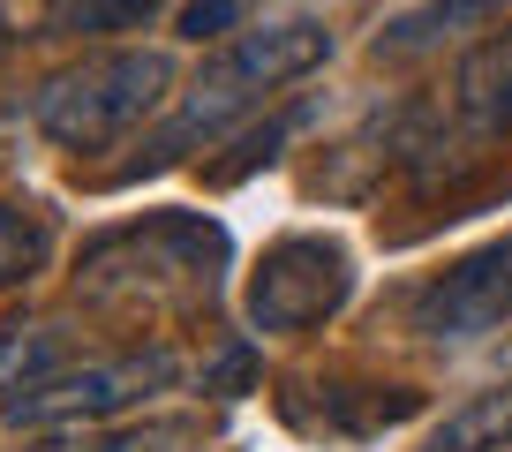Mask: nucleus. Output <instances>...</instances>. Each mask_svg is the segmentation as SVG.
Returning a JSON list of instances; mask_svg holds the SVG:
<instances>
[{
    "label": "nucleus",
    "mask_w": 512,
    "mask_h": 452,
    "mask_svg": "<svg viewBox=\"0 0 512 452\" xmlns=\"http://www.w3.org/2000/svg\"><path fill=\"white\" fill-rule=\"evenodd\" d=\"M324 61H332V31H324V23H309V16L249 23V31H234V38H226V46L174 91L166 121L136 144V159H128L113 181H144V174H159V166H181L189 151H211L219 136H234L249 113L272 106L279 91H294L302 76H317Z\"/></svg>",
    "instance_id": "obj_1"
},
{
    "label": "nucleus",
    "mask_w": 512,
    "mask_h": 452,
    "mask_svg": "<svg viewBox=\"0 0 512 452\" xmlns=\"http://www.w3.org/2000/svg\"><path fill=\"white\" fill-rule=\"evenodd\" d=\"M166 106H174V61L159 46H98L31 91V129L53 151L91 159V151L144 136Z\"/></svg>",
    "instance_id": "obj_2"
},
{
    "label": "nucleus",
    "mask_w": 512,
    "mask_h": 452,
    "mask_svg": "<svg viewBox=\"0 0 512 452\" xmlns=\"http://www.w3.org/2000/svg\"><path fill=\"white\" fill-rule=\"evenodd\" d=\"M181 377L174 347H128V355H98V362H61V370L31 377V385L0 392V422L16 430H76V422H113L128 407L159 400Z\"/></svg>",
    "instance_id": "obj_3"
},
{
    "label": "nucleus",
    "mask_w": 512,
    "mask_h": 452,
    "mask_svg": "<svg viewBox=\"0 0 512 452\" xmlns=\"http://www.w3.org/2000/svg\"><path fill=\"white\" fill-rule=\"evenodd\" d=\"M347 302H354V249L339 234H317V226H294V234L264 242V257L249 272V294H241L249 324L272 339L324 332Z\"/></svg>",
    "instance_id": "obj_4"
},
{
    "label": "nucleus",
    "mask_w": 512,
    "mask_h": 452,
    "mask_svg": "<svg viewBox=\"0 0 512 452\" xmlns=\"http://www.w3.org/2000/svg\"><path fill=\"white\" fill-rule=\"evenodd\" d=\"M445 106H452V129L437 121L430 136H422V129H415V113H407L400 166H407L415 181L445 174V159L460 166V159H482V151H505V144H512V31H505V23L460 53Z\"/></svg>",
    "instance_id": "obj_5"
},
{
    "label": "nucleus",
    "mask_w": 512,
    "mask_h": 452,
    "mask_svg": "<svg viewBox=\"0 0 512 452\" xmlns=\"http://www.w3.org/2000/svg\"><path fill=\"white\" fill-rule=\"evenodd\" d=\"M219 264H226V234L211 219H196V211H151V219L113 226V234H98L83 249V287L121 294V287H166V279H181V287L211 294Z\"/></svg>",
    "instance_id": "obj_6"
},
{
    "label": "nucleus",
    "mask_w": 512,
    "mask_h": 452,
    "mask_svg": "<svg viewBox=\"0 0 512 452\" xmlns=\"http://www.w3.org/2000/svg\"><path fill=\"white\" fill-rule=\"evenodd\" d=\"M512 317V234L452 257L445 272H430L415 294H407V332L437 339V347H460V339H482Z\"/></svg>",
    "instance_id": "obj_7"
},
{
    "label": "nucleus",
    "mask_w": 512,
    "mask_h": 452,
    "mask_svg": "<svg viewBox=\"0 0 512 452\" xmlns=\"http://www.w3.org/2000/svg\"><path fill=\"white\" fill-rule=\"evenodd\" d=\"M309 400H287V422L309 437H377V430H400L407 415H422V392L415 385H309Z\"/></svg>",
    "instance_id": "obj_8"
},
{
    "label": "nucleus",
    "mask_w": 512,
    "mask_h": 452,
    "mask_svg": "<svg viewBox=\"0 0 512 452\" xmlns=\"http://www.w3.org/2000/svg\"><path fill=\"white\" fill-rule=\"evenodd\" d=\"M505 8L512 0H422V8H407V16H392L377 31V61H430V53L452 46V38L505 23Z\"/></svg>",
    "instance_id": "obj_9"
},
{
    "label": "nucleus",
    "mask_w": 512,
    "mask_h": 452,
    "mask_svg": "<svg viewBox=\"0 0 512 452\" xmlns=\"http://www.w3.org/2000/svg\"><path fill=\"white\" fill-rule=\"evenodd\" d=\"M166 0H31V38H121V31H144Z\"/></svg>",
    "instance_id": "obj_10"
},
{
    "label": "nucleus",
    "mask_w": 512,
    "mask_h": 452,
    "mask_svg": "<svg viewBox=\"0 0 512 452\" xmlns=\"http://www.w3.org/2000/svg\"><path fill=\"white\" fill-rule=\"evenodd\" d=\"M512 445V385H490V392H467L460 407L430 422L422 452H505Z\"/></svg>",
    "instance_id": "obj_11"
},
{
    "label": "nucleus",
    "mask_w": 512,
    "mask_h": 452,
    "mask_svg": "<svg viewBox=\"0 0 512 452\" xmlns=\"http://www.w3.org/2000/svg\"><path fill=\"white\" fill-rule=\"evenodd\" d=\"M53 264V211L31 204V196H0V294L23 287V279H38Z\"/></svg>",
    "instance_id": "obj_12"
},
{
    "label": "nucleus",
    "mask_w": 512,
    "mask_h": 452,
    "mask_svg": "<svg viewBox=\"0 0 512 452\" xmlns=\"http://www.w3.org/2000/svg\"><path fill=\"white\" fill-rule=\"evenodd\" d=\"M302 121H309V106H287V113H272V129L256 136V144H249V151H241V159H226V166H211V181H241V174H256V166H272V159H279V151H272V144H287V136H294V129H302Z\"/></svg>",
    "instance_id": "obj_13"
},
{
    "label": "nucleus",
    "mask_w": 512,
    "mask_h": 452,
    "mask_svg": "<svg viewBox=\"0 0 512 452\" xmlns=\"http://www.w3.org/2000/svg\"><path fill=\"white\" fill-rule=\"evenodd\" d=\"M31 452H136V445H121V437H106L98 422H76V430H53V437H38Z\"/></svg>",
    "instance_id": "obj_14"
},
{
    "label": "nucleus",
    "mask_w": 512,
    "mask_h": 452,
    "mask_svg": "<svg viewBox=\"0 0 512 452\" xmlns=\"http://www.w3.org/2000/svg\"><path fill=\"white\" fill-rule=\"evenodd\" d=\"M234 16H241V0H196L189 16H181V31H189V38H211V31H226Z\"/></svg>",
    "instance_id": "obj_15"
},
{
    "label": "nucleus",
    "mask_w": 512,
    "mask_h": 452,
    "mask_svg": "<svg viewBox=\"0 0 512 452\" xmlns=\"http://www.w3.org/2000/svg\"><path fill=\"white\" fill-rule=\"evenodd\" d=\"M16 46H23V31H8V16H0V68L16 61Z\"/></svg>",
    "instance_id": "obj_16"
}]
</instances>
